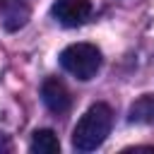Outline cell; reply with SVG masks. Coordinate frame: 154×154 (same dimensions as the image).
Instances as JSON below:
<instances>
[{
    "label": "cell",
    "mask_w": 154,
    "mask_h": 154,
    "mask_svg": "<svg viewBox=\"0 0 154 154\" xmlns=\"http://www.w3.org/2000/svg\"><path fill=\"white\" fill-rule=\"evenodd\" d=\"M91 2L89 0H55L51 7V14L63 26H82L91 17Z\"/></svg>",
    "instance_id": "obj_3"
},
{
    "label": "cell",
    "mask_w": 154,
    "mask_h": 154,
    "mask_svg": "<svg viewBox=\"0 0 154 154\" xmlns=\"http://www.w3.org/2000/svg\"><path fill=\"white\" fill-rule=\"evenodd\" d=\"M29 149L34 154H58L60 152V140L53 130L43 128V130H36L31 135V142H29Z\"/></svg>",
    "instance_id": "obj_7"
},
{
    "label": "cell",
    "mask_w": 154,
    "mask_h": 154,
    "mask_svg": "<svg viewBox=\"0 0 154 154\" xmlns=\"http://www.w3.org/2000/svg\"><path fill=\"white\" fill-rule=\"evenodd\" d=\"M29 7L22 0H0V24L7 31H17L26 24Z\"/></svg>",
    "instance_id": "obj_5"
},
{
    "label": "cell",
    "mask_w": 154,
    "mask_h": 154,
    "mask_svg": "<svg viewBox=\"0 0 154 154\" xmlns=\"http://www.w3.org/2000/svg\"><path fill=\"white\" fill-rule=\"evenodd\" d=\"M101 60H103L101 51L94 43H72V46L63 48V53H60L63 70L82 82L96 77V72L101 70Z\"/></svg>",
    "instance_id": "obj_2"
},
{
    "label": "cell",
    "mask_w": 154,
    "mask_h": 154,
    "mask_svg": "<svg viewBox=\"0 0 154 154\" xmlns=\"http://www.w3.org/2000/svg\"><path fill=\"white\" fill-rule=\"evenodd\" d=\"M128 120L137 125H154V94H142L135 99L128 111Z\"/></svg>",
    "instance_id": "obj_6"
},
{
    "label": "cell",
    "mask_w": 154,
    "mask_h": 154,
    "mask_svg": "<svg viewBox=\"0 0 154 154\" xmlns=\"http://www.w3.org/2000/svg\"><path fill=\"white\" fill-rule=\"evenodd\" d=\"M10 147H12V144H10V140H7V137L0 132V152H7Z\"/></svg>",
    "instance_id": "obj_8"
},
{
    "label": "cell",
    "mask_w": 154,
    "mask_h": 154,
    "mask_svg": "<svg viewBox=\"0 0 154 154\" xmlns=\"http://www.w3.org/2000/svg\"><path fill=\"white\" fill-rule=\"evenodd\" d=\"M41 99H43L46 108H48L51 113H58V116L67 113L70 106H72V96H70L67 87H65L58 77H48V79L41 84Z\"/></svg>",
    "instance_id": "obj_4"
},
{
    "label": "cell",
    "mask_w": 154,
    "mask_h": 154,
    "mask_svg": "<svg viewBox=\"0 0 154 154\" xmlns=\"http://www.w3.org/2000/svg\"><path fill=\"white\" fill-rule=\"evenodd\" d=\"M113 128V111L108 103H91L72 130V147L77 152L99 149Z\"/></svg>",
    "instance_id": "obj_1"
},
{
    "label": "cell",
    "mask_w": 154,
    "mask_h": 154,
    "mask_svg": "<svg viewBox=\"0 0 154 154\" xmlns=\"http://www.w3.org/2000/svg\"><path fill=\"white\" fill-rule=\"evenodd\" d=\"M123 152H154V147H128Z\"/></svg>",
    "instance_id": "obj_9"
}]
</instances>
